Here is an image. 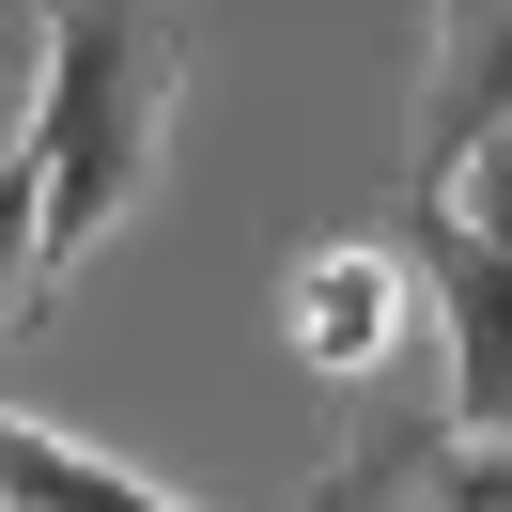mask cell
<instances>
[{
  "instance_id": "4",
  "label": "cell",
  "mask_w": 512,
  "mask_h": 512,
  "mask_svg": "<svg viewBox=\"0 0 512 512\" xmlns=\"http://www.w3.org/2000/svg\"><path fill=\"white\" fill-rule=\"evenodd\" d=\"M404 264L450 326V419L512 435V249L466 218V202H404Z\"/></svg>"
},
{
  "instance_id": "2",
  "label": "cell",
  "mask_w": 512,
  "mask_h": 512,
  "mask_svg": "<svg viewBox=\"0 0 512 512\" xmlns=\"http://www.w3.org/2000/svg\"><path fill=\"white\" fill-rule=\"evenodd\" d=\"M311 512H512V435L419 404H357L342 450L311 466Z\"/></svg>"
},
{
  "instance_id": "8",
  "label": "cell",
  "mask_w": 512,
  "mask_h": 512,
  "mask_svg": "<svg viewBox=\"0 0 512 512\" xmlns=\"http://www.w3.org/2000/svg\"><path fill=\"white\" fill-rule=\"evenodd\" d=\"M450 202H466V218H481V233H497V249H512V125H497V140H481V156H466V187H450Z\"/></svg>"
},
{
  "instance_id": "3",
  "label": "cell",
  "mask_w": 512,
  "mask_h": 512,
  "mask_svg": "<svg viewBox=\"0 0 512 512\" xmlns=\"http://www.w3.org/2000/svg\"><path fill=\"white\" fill-rule=\"evenodd\" d=\"M512 125V0H419V125H404V202H450L466 156Z\"/></svg>"
},
{
  "instance_id": "7",
  "label": "cell",
  "mask_w": 512,
  "mask_h": 512,
  "mask_svg": "<svg viewBox=\"0 0 512 512\" xmlns=\"http://www.w3.org/2000/svg\"><path fill=\"white\" fill-rule=\"evenodd\" d=\"M63 295V264H47V171H32V140L0 156V342Z\"/></svg>"
},
{
  "instance_id": "5",
  "label": "cell",
  "mask_w": 512,
  "mask_h": 512,
  "mask_svg": "<svg viewBox=\"0 0 512 512\" xmlns=\"http://www.w3.org/2000/svg\"><path fill=\"white\" fill-rule=\"evenodd\" d=\"M404 295H419V264H404V249H373V233H326V249H295L280 326H295V357H311L326 388H373L388 357H404Z\"/></svg>"
},
{
  "instance_id": "6",
  "label": "cell",
  "mask_w": 512,
  "mask_h": 512,
  "mask_svg": "<svg viewBox=\"0 0 512 512\" xmlns=\"http://www.w3.org/2000/svg\"><path fill=\"white\" fill-rule=\"evenodd\" d=\"M0 497L16 512H187L171 481L109 466L94 435H47V419H16V404H0Z\"/></svg>"
},
{
  "instance_id": "1",
  "label": "cell",
  "mask_w": 512,
  "mask_h": 512,
  "mask_svg": "<svg viewBox=\"0 0 512 512\" xmlns=\"http://www.w3.org/2000/svg\"><path fill=\"white\" fill-rule=\"evenodd\" d=\"M187 109V16L171 0H32V171H47V264H94L140 218Z\"/></svg>"
}]
</instances>
